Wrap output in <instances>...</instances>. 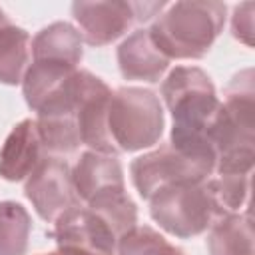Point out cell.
Returning <instances> with one entry per match:
<instances>
[{
    "label": "cell",
    "mask_w": 255,
    "mask_h": 255,
    "mask_svg": "<svg viewBox=\"0 0 255 255\" xmlns=\"http://www.w3.org/2000/svg\"><path fill=\"white\" fill-rule=\"evenodd\" d=\"M225 4L213 0H191L169 4L151 24L153 46L171 60L203 58L225 24Z\"/></svg>",
    "instance_id": "3"
},
{
    "label": "cell",
    "mask_w": 255,
    "mask_h": 255,
    "mask_svg": "<svg viewBox=\"0 0 255 255\" xmlns=\"http://www.w3.org/2000/svg\"><path fill=\"white\" fill-rule=\"evenodd\" d=\"M118 255H185L161 233L147 225H135L118 239Z\"/></svg>",
    "instance_id": "20"
},
{
    "label": "cell",
    "mask_w": 255,
    "mask_h": 255,
    "mask_svg": "<svg viewBox=\"0 0 255 255\" xmlns=\"http://www.w3.org/2000/svg\"><path fill=\"white\" fill-rule=\"evenodd\" d=\"M227 211L219 203L213 181H183L161 187L149 197L151 219L169 235L191 239L207 231Z\"/></svg>",
    "instance_id": "4"
},
{
    "label": "cell",
    "mask_w": 255,
    "mask_h": 255,
    "mask_svg": "<svg viewBox=\"0 0 255 255\" xmlns=\"http://www.w3.org/2000/svg\"><path fill=\"white\" fill-rule=\"evenodd\" d=\"M253 12H255V4L243 2V4L235 6L233 18H231L233 38L243 42L245 46H253Z\"/></svg>",
    "instance_id": "22"
},
{
    "label": "cell",
    "mask_w": 255,
    "mask_h": 255,
    "mask_svg": "<svg viewBox=\"0 0 255 255\" xmlns=\"http://www.w3.org/2000/svg\"><path fill=\"white\" fill-rule=\"evenodd\" d=\"M253 68L237 72L209 126V147L219 175H251L255 159V84Z\"/></svg>",
    "instance_id": "2"
},
{
    "label": "cell",
    "mask_w": 255,
    "mask_h": 255,
    "mask_svg": "<svg viewBox=\"0 0 255 255\" xmlns=\"http://www.w3.org/2000/svg\"><path fill=\"white\" fill-rule=\"evenodd\" d=\"M213 171L215 163L211 159L187 155L171 143H163L157 149L135 157L129 165L133 187L143 199H149L155 191L173 183L209 179Z\"/></svg>",
    "instance_id": "7"
},
{
    "label": "cell",
    "mask_w": 255,
    "mask_h": 255,
    "mask_svg": "<svg viewBox=\"0 0 255 255\" xmlns=\"http://www.w3.org/2000/svg\"><path fill=\"white\" fill-rule=\"evenodd\" d=\"M165 2H74L72 16L80 36L90 46H108L122 38L133 24L159 16Z\"/></svg>",
    "instance_id": "6"
},
{
    "label": "cell",
    "mask_w": 255,
    "mask_h": 255,
    "mask_svg": "<svg viewBox=\"0 0 255 255\" xmlns=\"http://www.w3.org/2000/svg\"><path fill=\"white\" fill-rule=\"evenodd\" d=\"M58 247L80 249L96 255H114L118 237L110 225L86 205H76L64 211L50 233Z\"/></svg>",
    "instance_id": "9"
},
{
    "label": "cell",
    "mask_w": 255,
    "mask_h": 255,
    "mask_svg": "<svg viewBox=\"0 0 255 255\" xmlns=\"http://www.w3.org/2000/svg\"><path fill=\"white\" fill-rule=\"evenodd\" d=\"M24 193L36 213L48 223H54L70 207L80 205L72 185V169L56 155L42 157L36 169L26 177Z\"/></svg>",
    "instance_id": "8"
},
{
    "label": "cell",
    "mask_w": 255,
    "mask_h": 255,
    "mask_svg": "<svg viewBox=\"0 0 255 255\" xmlns=\"http://www.w3.org/2000/svg\"><path fill=\"white\" fill-rule=\"evenodd\" d=\"M209 255H253V223L249 211L225 213L209 227Z\"/></svg>",
    "instance_id": "15"
},
{
    "label": "cell",
    "mask_w": 255,
    "mask_h": 255,
    "mask_svg": "<svg viewBox=\"0 0 255 255\" xmlns=\"http://www.w3.org/2000/svg\"><path fill=\"white\" fill-rule=\"evenodd\" d=\"M86 207H90L96 215H100L110 225V229L118 239L137 225V207L133 199L126 193V189H112L100 193L94 199H90Z\"/></svg>",
    "instance_id": "18"
},
{
    "label": "cell",
    "mask_w": 255,
    "mask_h": 255,
    "mask_svg": "<svg viewBox=\"0 0 255 255\" xmlns=\"http://www.w3.org/2000/svg\"><path fill=\"white\" fill-rule=\"evenodd\" d=\"M82 44L84 40L72 24L54 22L34 36L30 52L32 60L36 62H54L68 68H78L84 56Z\"/></svg>",
    "instance_id": "14"
},
{
    "label": "cell",
    "mask_w": 255,
    "mask_h": 255,
    "mask_svg": "<svg viewBox=\"0 0 255 255\" xmlns=\"http://www.w3.org/2000/svg\"><path fill=\"white\" fill-rule=\"evenodd\" d=\"M42 153L44 145L36 128V120L26 118L18 122L0 149V177L6 181L26 179L42 161Z\"/></svg>",
    "instance_id": "11"
},
{
    "label": "cell",
    "mask_w": 255,
    "mask_h": 255,
    "mask_svg": "<svg viewBox=\"0 0 255 255\" xmlns=\"http://www.w3.org/2000/svg\"><path fill=\"white\" fill-rule=\"evenodd\" d=\"M112 90L108 84L94 76L92 72H86L82 98L76 112V124L80 131L82 145L90 147V151L118 155L110 133H108V102H110Z\"/></svg>",
    "instance_id": "10"
},
{
    "label": "cell",
    "mask_w": 255,
    "mask_h": 255,
    "mask_svg": "<svg viewBox=\"0 0 255 255\" xmlns=\"http://www.w3.org/2000/svg\"><path fill=\"white\" fill-rule=\"evenodd\" d=\"M161 98L173 118L169 143L187 155L215 163L207 135L219 110V98L211 78L197 66H177L163 80Z\"/></svg>",
    "instance_id": "1"
},
{
    "label": "cell",
    "mask_w": 255,
    "mask_h": 255,
    "mask_svg": "<svg viewBox=\"0 0 255 255\" xmlns=\"http://www.w3.org/2000/svg\"><path fill=\"white\" fill-rule=\"evenodd\" d=\"M42 255H96V253H88V251H80V249H66V247H58L52 253H42Z\"/></svg>",
    "instance_id": "23"
},
{
    "label": "cell",
    "mask_w": 255,
    "mask_h": 255,
    "mask_svg": "<svg viewBox=\"0 0 255 255\" xmlns=\"http://www.w3.org/2000/svg\"><path fill=\"white\" fill-rule=\"evenodd\" d=\"M108 133L118 153L153 147L163 135L159 96L137 86H124L112 92L108 102Z\"/></svg>",
    "instance_id": "5"
},
{
    "label": "cell",
    "mask_w": 255,
    "mask_h": 255,
    "mask_svg": "<svg viewBox=\"0 0 255 255\" xmlns=\"http://www.w3.org/2000/svg\"><path fill=\"white\" fill-rule=\"evenodd\" d=\"M8 24H10V18H8V16L4 14V10L0 8V32H2V30H4Z\"/></svg>",
    "instance_id": "24"
},
{
    "label": "cell",
    "mask_w": 255,
    "mask_h": 255,
    "mask_svg": "<svg viewBox=\"0 0 255 255\" xmlns=\"http://www.w3.org/2000/svg\"><path fill=\"white\" fill-rule=\"evenodd\" d=\"M120 74L126 80L155 84L165 74L169 60L153 46L147 30H135L129 34L116 52Z\"/></svg>",
    "instance_id": "13"
},
{
    "label": "cell",
    "mask_w": 255,
    "mask_h": 255,
    "mask_svg": "<svg viewBox=\"0 0 255 255\" xmlns=\"http://www.w3.org/2000/svg\"><path fill=\"white\" fill-rule=\"evenodd\" d=\"M30 58V36L24 28L8 24L0 32V84H22Z\"/></svg>",
    "instance_id": "17"
},
{
    "label": "cell",
    "mask_w": 255,
    "mask_h": 255,
    "mask_svg": "<svg viewBox=\"0 0 255 255\" xmlns=\"http://www.w3.org/2000/svg\"><path fill=\"white\" fill-rule=\"evenodd\" d=\"M72 185L80 201L88 203L100 193L124 187V169L116 155L84 151L72 167Z\"/></svg>",
    "instance_id": "12"
},
{
    "label": "cell",
    "mask_w": 255,
    "mask_h": 255,
    "mask_svg": "<svg viewBox=\"0 0 255 255\" xmlns=\"http://www.w3.org/2000/svg\"><path fill=\"white\" fill-rule=\"evenodd\" d=\"M76 70L78 68H68L54 62L32 60V64L26 68L22 78V90H24V100L28 108L36 112Z\"/></svg>",
    "instance_id": "16"
},
{
    "label": "cell",
    "mask_w": 255,
    "mask_h": 255,
    "mask_svg": "<svg viewBox=\"0 0 255 255\" xmlns=\"http://www.w3.org/2000/svg\"><path fill=\"white\" fill-rule=\"evenodd\" d=\"M32 221L24 205L0 201V255H26Z\"/></svg>",
    "instance_id": "19"
},
{
    "label": "cell",
    "mask_w": 255,
    "mask_h": 255,
    "mask_svg": "<svg viewBox=\"0 0 255 255\" xmlns=\"http://www.w3.org/2000/svg\"><path fill=\"white\" fill-rule=\"evenodd\" d=\"M213 181L215 195L227 213L239 211L249 197L251 175H219Z\"/></svg>",
    "instance_id": "21"
}]
</instances>
